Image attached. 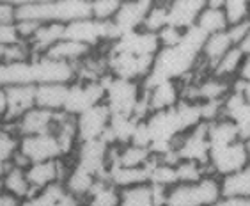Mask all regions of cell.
<instances>
[{"instance_id":"obj_1","label":"cell","mask_w":250,"mask_h":206,"mask_svg":"<svg viewBox=\"0 0 250 206\" xmlns=\"http://www.w3.org/2000/svg\"><path fill=\"white\" fill-rule=\"evenodd\" d=\"M85 18H91V4L85 0H48L16 7V22L32 20L39 23L67 25Z\"/></svg>"},{"instance_id":"obj_2","label":"cell","mask_w":250,"mask_h":206,"mask_svg":"<svg viewBox=\"0 0 250 206\" xmlns=\"http://www.w3.org/2000/svg\"><path fill=\"white\" fill-rule=\"evenodd\" d=\"M220 199V178L209 174L193 183H176L167 190L164 206H211Z\"/></svg>"},{"instance_id":"obj_3","label":"cell","mask_w":250,"mask_h":206,"mask_svg":"<svg viewBox=\"0 0 250 206\" xmlns=\"http://www.w3.org/2000/svg\"><path fill=\"white\" fill-rule=\"evenodd\" d=\"M101 82L105 86V105L108 107L110 114L133 117L135 107L142 96V84L112 75H106Z\"/></svg>"},{"instance_id":"obj_4","label":"cell","mask_w":250,"mask_h":206,"mask_svg":"<svg viewBox=\"0 0 250 206\" xmlns=\"http://www.w3.org/2000/svg\"><path fill=\"white\" fill-rule=\"evenodd\" d=\"M105 103V86L103 82H80L75 80L67 87V98L64 103L66 114L77 117L92 107Z\"/></svg>"},{"instance_id":"obj_5","label":"cell","mask_w":250,"mask_h":206,"mask_svg":"<svg viewBox=\"0 0 250 206\" xmlns=\"http://www.w3.org/2000/svg\"><path fill=\"white\" fill-rule=\"evenodd\" d=\"M247 165H250V163L245 140H238V142H232L229 146H224V148L209 149L208 169L213 176L224 178L227 174L245 169Z\"/></svg>"},{"instance_id":"obj_6","label":"cell","mask_w":250,"mask_h":206,"mask_svg":"<svg viewBox=\"0 0 250 206\" xmlns=\"http://www.w3.org/2000/svg\"><path fill=\"white\" fill-rule=\"evenodd\" d=\"M110 148L103 139L78 142L75 151V163L94 174L96 178H108Z\"/></svg>"},{"instance_id":"obj_7","label":"cell","mask_w":250,"mask_h":206,"mask_svg":"<svg viewBox=\"0 0 250 206\" xmlns=\"http://www.w3.org/2000/svg\"><path fill=\"white\" fill-rule=\"evenodd\" d=\"M108 71L112 77L126 78V80H137L142 84L153 69L154 57H139L126 52H108Z\"/></svg>"},{"instance_id":"obj_8","label":"cell","mask_w":250,"mask_h":206,"mask_svg":"<svg viewBox=\"0 0 250 206\" xmlns=\"http://www.w3.org/2000/svg\"><path fill=\"white\" fill-rule=\"evenodd\" d=\"M178 160H192L208 165L209 160V139H208V123L195 126L187 134L176 139Z\"/></svg>"},{"instance_id":"obj_9","label":"cell","mask_w":250,"mask_h":206,"mask_svg":"<svg viewBox=\"0 0 250 206\" xmlns=\"http://www.w3.org/2000/svg\"><path fill=\"white\" fill-rule=\"evenodd\" d=\"M18 149L27 157V160L30 163L50 162V160L62 159V151H61V146H59L55 134L20 137Z\"/></svg>"},{"instance_id":"obj_10","label":"cell","mask_w":250,"mask_h":206,"mask_svg":"<svg viewBox=\"0 0 250 206\" xmlns=\"http://www.w3.org/2000/svg\"><path fill=\"white\" fill-rule=\"evenodd\" d=\"M36 86L39 84H71L77 78L75 64L57 61L48 55H38L32 59Z\"/></svg>"},{"instance_id":"obj_11","label":"cell","mask_w":250,"mask_h":206,"mask_svg":"<svg viewBox=\"0 0 250 206\" xmlns=\"http://www.w3.org/2000/svg\"><path fill=\"white\" fill-rule=\"evenodd\" d=\"M64 112H52L44 111L39 107H34L29 112H25L21 117L15 123L16 134L25 135H43V134H55L59 126V121L62 119Z\"/></svg>"},{"instance_id":"obj_12","label":"cell","mask_w":250,"mask_h":206,"mask_svg":"<svg viewBox=\"0 0 250 206\" xmlns=\"http://www.w3.org/2000/svg\"><path fill=\"white\" fill-rule=\"evenodd\" d=\"M110 50L114 52L133 53L139 57H156L160 52L158 34L147 32V30H133V32L123 34L116 43L110 45Z\"/></svg>"},{"instance_id":"obj_13","label":"cell","mask_w":250,"mask_h":206,"mask_svg":"<svg viewBox=\"0 0 250 206\" xmlns=\"http://www.w3.org/2000/svg\"><path fill=\"white\" fill-rule=\"evenodd\" d=\"M110 111L105 103L92 107L89 111L82 112L77 115V132H78V142L85 140L101 139L110 125Z\"/></svg>"},{"instance_id":"obj_14","label":"cell","mask_w":250,"mask_h":206,"mask_svg":"<svg viewBox=\"0 0 250 206\" xmlns=\"http://www.w3.org/2000/svg\"><path fill=\"white\" fill-rule=\"evenodd\" d=\"M5 98H7V111H5V123H16V121L36 107V86L34 84H21V86L5 87Z\"/></svg>"},{"instance_id":"obj_15","label":"cell","mask_w":250,"mask_h":206,"mask_svg":"<svg viewBox=\"0 0 250 206\" xmlns=\"http://www.w3.org/2000/svg\"><path fill=\"white\" fill-rule=\"evenodd\" d=\"M151 5H153L151 0H126L121 4L119 11H117V15L114 16L112 22L117 25L121 34L140 30Z\"/></svg>"},{"instance_id":"obj_16","label":"cell","mask_w":250,"mask_h":206,"mask_svg":"<svg viewBox=\"0 0 250 206\" xmlns=\"http://www.w3.org/2000/svg\"><path fill=\"white\" fill-rule=\"evenodd\" d=\"M206 9V0H170L168 25L187 30L197 23L199 16Z\"/></svg>"},{"instance_id":"obj_17","label":"cell","mask_w":250,"mask_h":206,"mask_svg":"<svg viewBox=\"0 0 250 206\" xmlns=\"http://www.w3.org/2000/svg\"><path fill=\"white\" fill-rule=\"evenodd\" d=\"M64 39H71V41H77V43H82L91 48L98 46L100 43H105V38H103V22H98L94 18L71 22L64 29Z\"/></svg>"},{"instance_id":"obj_18","label":"cell","mask_w":250,"mask_h":206,"mask_svg":"<svg viewBox=\"0 0 250 206\" xmlns=\"http://www.w3.org/2000/svg\"><path fill=\"white\" fill-rule=\"evenodd\" d=\"M146 92H147V98H149L151 112L170 111L183 100V87H181L179 80L160 82L158 86L151 87Z\"/></svg>"},{"instance_id":"obj_19","label":"cell","mask_w":250,"mask_h":206,"mask_svg":"<svg viewBox=\"0 0 250 206\" xmlns=\"http://www.w3.org/2000/svg\"><path fill=\"white\" fill-rule=\"evenodd\" d=\"M232 46H234V45H232L227 30H222V32L208 36L206 41H204V46H202V50H201L199 64H201L208 73H211L215 64H217Z\"/></svg>"},{"instance_id":"obj_20","label":"cell","mask_w":250,"mask_h":206,"mask_svg":"<svg viewBox=\"0 0 250 206\" xmlns=\"http://www.w3.org/2000/svg\"><path fill=\"white\" fill-rule=\"evenodd\" d=\"M69 84H39L36 86V107L52 112H62Z\"/></svg>"},{"instance_id":"obj_21","label":"cell","mask_w":250,"mask_h":206,"mask_svg":"<svg viewBox=\"0 0 250 206\" xmlns=\"http://www.w3.org/2000/svg\"><path fill=\"white\" fill-rule=\"evenodd\" d=\"M208 139H209V149L224 148L232 142L243 140L238 125L227 117H218V119L208 123Z\"/></svg>"},{"instance_id":"obj_22","label":"cell","mask_w":250,"mask_h":206,"mask_svg":"<svg viewBox=\"0 0 250 206\" xmlns=\"http://www.w3.org/2000/svg\"><path fill=\"white\" fill-rule=\"evenodd\" d=\"M21 84H34L36 86L32 61H27V63H0V89H5V87L11 86H21Z\"/></svg>"},{"instance_id":"obj_23","label":"cell","mask_w":250,"mask_h":206,"mask_svg":"<svg viewBox=\"0 0 250 206\" xmlns=\"http://www.w3.org/2000/svg\"><path fill=\"white\" fill-rule=\"evenodd\" d=\"M108 180L119 190L137 187L149 183V167H123V165H110L108 167Z\"/></svg>"},{"instance_id":"obj_24","label":"cell","mask_w":250,"mask_h":206,"mask_svg":"<svg viewBox=\"0 0 250 206\" xmlns=\"http://www.w3.org/2000/svg\"><path fill=\"white\" fill-rule=\"evenodd\" d=\"M64 29H66V25L62 23H41L38 32L34 34L32 39L29 41L34 57L44 55L53 45H57L61 39H64Z\"/></svg>"},{"instance_id":"obj_25","label":"cell","mask_w":250,"mask_h":206,"mask_svg":"<svg viewBox=\"0 0 250 206\" xmlns=\"http://www.w3.org/2000/svg\"><path fill=\"white\" fill-rule=\"evenodd\" d=\"M98 178L94 176V174H91L89 171H85L83 167H80V165H71V169H69V174L66 176V180H64V187H66V190L71 194V196H75L78 199V201H85V197L89 196V192H91V188L94 187V183H96Z\"/></svg>"},{"instance_id":"obj_26","label":"cell","mask_w":250,"mask_h":206,"mask_svg":"<svg viewBox=\"0 0 250 206\" xmlns=\"http://www.w3.org/2000/svg\"><path fill=\"white\" fill-rule=\"evenodd\" d=\"M85 206H119L121 190L112 185L108 178H98L94 187L91 188L89 196L83 201Z\"/></svg>"},{"instance_id":"obj_27","label":"cell","mask_w":250,"mask_h":206,"mask_svg":"<svg viewBox=\"0 0 250 206\" xmlns=\"http://www.w3.org/2000/svg\"><path fill=\"white\" fill-rule=\"evenodd\" d=\"M91 53H92L91 46H85V45L71 41V39H61V41H59L57 45H53L44 55H48V57H52V59H57V61H64V63L77 64V63H80L82 59H85L87 55H91Z\"/></svg>"},{"instance_id":"obj_28","label":"cell","mask_w":250,"mask_h":206,"mask_svg":"<svg viewBox=\"0 0 250 206\" xmlns=\"http://www.w3.org/2000/svg\"><path fill=\"white\" fill-rule=\"evenodd\" d=\"M220 190L224 199L231 197H250V165L241 171L220 178Z\"/></svg>"},{"instance_id":"obj_29","label":"cell","mask_w":250,"mask_h":206,"mask_svg":"<svg viewBox=\"0 0 250 206\" xmlns=\"http://www.w3.org/2000/svg\"><path fill=\"white\" fill-rule=\"evenodd\" d=\"M174 114H176V119H178L181 135L204 123V117H202V107L199 101L181 100L178 105L174 107Z\"/></svg>"},{"instance_id":"obj_30","label":"cell","mask_w":250,"mask_h":206,"mask_svg":"<svg viewBox=\"0 0 250 206\" xmlns=\"http://www.w3.org/2000/svg\"><path fill=\"white\" fill-rule=\"evenodd\" d=\"M243 52H241L238 46H232L229 52L224 55V57L215 64L213 68V75L215 77H220L224 80H231L234 82L238 78V73H240V68H241V63H243Z\"/></svg>"},{"instance_id":"obj_31","label":"cell","mask_w":250,"mask_h":206,"mask_svg":"<svg viewBox=\"0 0 250 206\" xmlns=\"http://www.w3.org/2000/svg\"><path fill=\"white\" fill-rule=\"evenodd\" d=\"M2 182H4V190L15 194L20 199H27V197L34 196V190L30 187L29 180H27L25 169L9 165V169H7V173H5Z\"/></svg>"},{"instance_id":"obj_32","label":"cell","mask_w":250,"mask_h":206,"mask_svg":"<svg viewBox=\"0 0 250 206\" xmlns=\"http://www.w3.org/2000/svg\"><path fill=\"white\" fill-rule=\"evenodd\" d=\"M149 167V183L151 185H158V187L170 188L174 187L178 182V171L174 163H167L158 160L156 157L151 159V162L147 163Z\"/></svg>"},{"instance_id":"obj_33","label":"cell","mask_w":250,"mask_h":206,"mask_svg":"<svg viewBox=\"0 0 250 206\" xmlns=\"http://www.w3.org/2000/svg\"><path fill=\"white\" fill-rule=\"evenodd\" d=\"M206 36L227 30L229 22H227L226 11L224 9H213V7H206L199 16L197 23H195Z\"/></svg>"},{"instance_id":"obj_34","label":"cell","mask_w":250,"mask_h":206,"mask_svg":"<svg viewBox=\"0 0 250 206\" xmlns=\"http://www.w3.org/2000/svg\"><path fill=\"white\" fill-rule=\"evenodd\" d=\"M119 206H156L153 199V188L149 183L137 185V187L123 188L121 190Z\"/></svg>"},{"instance_id":"obj_35","label":"cell","mask_w":250,"mask_h":206,"mask_svg":"<svg viewBox=\"0 0 250 206\" xmlns=\"http://www.w3.org/2000/svg\"><path fill=\"white\" fill-rule=\"evenodd\" d=\"M179 183H193L202 180L204 176H209V169L204 163L192 162V160H179L176 163Z\"/></svg>"},{"instance_id":"obj_36","label":"cell","mask_w":250,"mask_h":206,"mask_svg":"<svg viewBox=\"0 0 250 206\" xmlns=\"http://www.w3.org/2000/svg\"><path fill=\"white\" fill-rule=\"evenodd\" d=\"M167 25H168V5L153 4L149 13H147V16H146L144 23H142V30L158 34L160 30L165 29Z\"/></svg>"},{"instance_id":"obj_37","label":"cell","mask_w":250,"mask_h":206,"mask_svg":"<svg viewBox=\"0 0 250 206\" xmlns=\"http://www.w3.org/2000/svg\"><path fill=\"white\" fill-rule=\"evenodd\" d=\"M121 4L123 2H117V0H94L91 2V18L98 20V22L114 20Z\"/></svg>"},{"instance_id":"obj_38","label":"cell","mask_w":250,"mask_h":206,"mask_svg":"<svg viewBox=\"0 0 250 206\" xmlns=\"http://www.w3.org/2000/svg\"><path fill=\"white\" fill-rule=\"evenodd\" d=\"M224 11L229 25L250 20V0H226Z\"/></svg>"},{"instance_id":"obj_39","label":"cell","mask_w":250,"mask_h":206,"mask_svg":"<svg viewBox=\"0 0 250 206\" xmlns=\"http://www.w3.org/2000/svg\"><path fill=\"white\" fill-rule=\"evenodd\" d=\"M20 139H16L15 134H11L9 130L0 126V163L11 162L13 155L18 151Z\"/></svg>"},{"instance_id":"obj_40","label":"cell","mask_w":250,"mask_h":206,"mask_svg":"<svg viewBox=\"0 0 250 206\" xmlns=\"http://www.w3.org/2000/svg\"><path fill=\"white\" fill-rule=\"evenodd\" d=\"M185 30L174 27V25H167L165 29H162L158 32V41H160V48H174L178 46L183 39Z\"/></svg>"},{"instance_id":"obj_41","label":"cell","mask_w":250,"mask_h":206,"mask_svg":"<svg viewBox=\"0 0 250 206\" xmlns=\"http://www.w3.org/2000/svg\"><path fill=\"white\" fill-rule=\"evenodd\" d=\"M15 27H16V32H18V38L21 41L29 43L34 34L38 32V29L41 27V23L39 22H32V20H21V22H16Z\"/></svg>"},{"instance_id":"obj_42","label":"cell","mask_w":250,"mask_h":206,"mask_svg":"<svg viewBox=\"0 0 250 206\" xmlns=\"http://www.w3.org/2000/svg\"><path fill=\"white\" fill-rule=\"evenodd\" d=\"M130 144L139 146V148H149L151 146L149 128H147V125H146V121H139V123H137V128H135Z\"/></svg>"},{"instance_id":"obj_43","label":"cell","mask_w":250,"mask_h":206,"mask_svg":"<svg viewBox=\"0 0 250 206\" xmlns=\"http://www.w3.org/2000/svg\"><path fill=\"white\" fill-rule=\"evenodd\" d=\"M249 32H250V20H243V22H238V23H232L227 27V34H229V38H231L234 46H238L241 39L245 38Z\"/></svg>"},{"instance_id":"obj_44","label":"cell","mask_w":250,"mask_h":206,"mask_svg":"<svg viewBox=\"0 0 250 206\" xmlns=\"http://www.w3.org/2000/svg\"><path fill=\"white\" fill-rule=\"evenodd\" d=\"M16 23V5L0 4V25H15Z\"/></svg>"},{"instance_id":"obj_45","label":"cell","mask_w":250,"mask_h":206,"mask_svg":"<svg viewBox=\"0 0 250 206\" xmlns=\"http://www.w3.org/2000/svg\"><path fill=\"white\" fill-rule=\"evenodd\" d=\"M21 201H23V199L16 197L15 194H11V192L0 190V206H21Z\"/></svg>"},{"instance_id":"obj_46","label":"cell","mask_w":250,"mask_h":206,"mask_svg":"<svg viewBox=\"0 0 250 206\" xmlns=\"http://www.w3.org/2000/svg\"><path fill=\"white\" fill-rule=\"evenodd\" d=\"M236 80L240 82H250V55H245L243 63H241L240 73H238V78Z\"/></svg>"},{"instance_id":"obj_47","label":"cell","mask_w":250,"mask_h":206,"mask_svg":"<svg viewBox=\"0 0 250 206\" xmlns=\"http://www.w3.org/2000/svg\"><path fill=\"white\" fill-rule=\"evenodd\" d=\"M80 205H82V201H78L77 197L71 196L69 192H66V194H64L57 203H53L52 206H80Z\"/></svg>"},{"instance_id":"obj_48","label":"cell","mask_w":250,"mask_h":206,"mask_svg":"<svg viewBox=\"0 0 250 206\" xmlns=\"http://www.w3.org/2000/svg\"><path fill=\"white\" fill-rule=\"evenodd\" d=\"M234 84L238 87H240V91L243 92V96H245L247 103L250 105V82H240V80H234Z\"/></svg>"},{"instance_id":"obj_49","label":"cell","mask_w":250,"mask_h":206,"mask_svg":"<svg viewBox=\"0 0 250 206\" xmlns=\"http://www.w3.org/2000/svg\"><path fill=\"white\" fill-rule=\"evenodd\" d=\"M227 203L229 206H250V197H231Z\"/></svg>"},{"instance_id":"obj_50","label":"cell","mask_w":250,"mask_h":206,"mask_svg":"<svg viewBox=\"0 0 250 206\" xmlns=\"http://www.w3.org/2000/svg\"><path fill=\"white\" fill-rule=\"evenodd\" d=\"M36 2H48V0H0V4H11V5H23V4H36Z\"/></svg>"},{"instance_id":"obj_51","label":"cell","mask_w":250,"mask_h":206,"mask_svg":"<svg viewBox=\"0 0 250 206\" xmlns=\"http://www.w3.org/2000/svg\"><path fill=\"white\" fill-rule=\"evenodd\" d=\"M238 48H240L241 52H243V55H250V32L247 34L245 38L241 39L240 45H238Z\"/></svg>"},{"instance_id":"obj_52","label":"cell","mask_w":250,"mask_h":206,"mask_svg":"<svg viewBox=\"0 0 250 206\" xmlns=\"http://www.w3.org/2000/svg\"><path fill=\"white\" fill-rule=\"evenodd\" d=\"M5 111H7V98H5V89H0V119H4Z\"/></svg>"},{"instance_id":"obj_53","label":"cell","mask_w":250,"mask_h":206,"mask_svg":"<svg viewBox=\"0 0 250 206\" xmlns=\"http://www.w3.org/2000/svg\"><path fill=\"white\" fill-rule=\"evenodd\" d=\"M226 0H206V7H213V9H224Z\"/></svg>"},{"instance_id":"obj_54","label":"cell","mask_w":250,"mask_h":206,"mask_svg":"<svg viewBox=\"0 0 250 206\" xmlns=\"http://www.w3.org/2000/svg\"><path fill=\"white\" fill-rule=\"evenodd\" d=\"M211 206H229V203H227V199H224V197H222L220 201H217L215 205H211Z\"/></svg>"},{"instance_id":"obj_55","label":"cell","mask_w":250,"mask_h":206,"mask_svg":"<svg viewBox=\"0 0 250 206\" xmlns=\"http://www.w3.org/2000/svg\"><path fill=\"white\" fill-rule=\"evenodd\" d=\"M245 146H247V153H249V163H250V139L245 140Z\"/></svg>"},{"instance_id":"obj_56","label":"cell","mask_w":250,"mask_h":206,"mask_svg":"<svg viewBox=\"0 0 250 206\" xmlns=\"http://www.w3.org/2000/svg\"><path fill=\"white\" fill-rule=\"evenodd\" d=\"M85 2H89V4H91V2H94V0H85Z\"/></svg>"},{"instance_id":"obj_57","label":"cell","mask_w":250,"mask_h":206,"mask_svg":"<svg viewBox=\"0 0 250 206\" xmlns=\"http://www.w3.org/2000/svg\"><path fill=\"white\" fill-rule=\"evenodd\" d=\"M80 206H85V205H83V203H82V205H80Z\"/></svg>"},{"instance_id":"obj_58","label":"cell","mask_w":250,"mask_h":206,"mask_svg":"<svg viewBox=\"0 0 250 206\" xmlns=\"http://www.w3.org/2000/svg\"><path fill=\"white\" fill-rule=\"evenodd\" d=\"M151 2H153V0H151Z\"/></svg>"}]
</instances>
